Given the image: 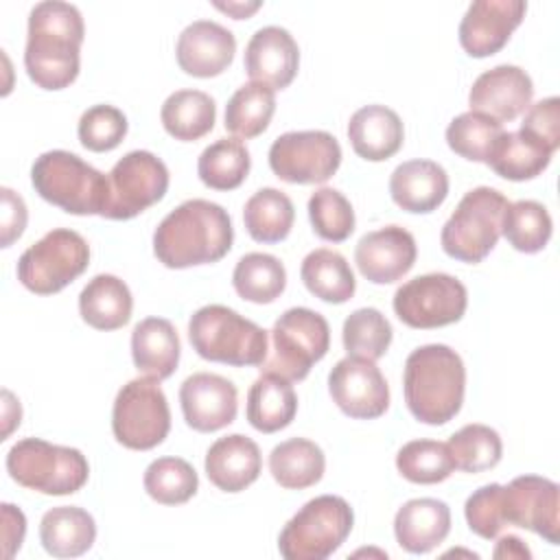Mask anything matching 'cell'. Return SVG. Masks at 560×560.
<instances>
[{"label":"cell","instance_id":"6da1fadb","mask_svg":"<svg viewBox=\"0 0 560 560\" xmlns=\"http://www.w3.org/2000/svg\"><path fill=\"white\" fill-rule=\"evenodd\" d=\"M85 26L81 11L61 0L37 2L28 13L24 68L42 90H63L79 77Z\"/></svg>","mask_w":560,"mask_h":560},{"label":"cell","instance_id":"7a4b0ae2","mask_svg":"<svg viewBox=\"0 0 560 560\" xmlns=\"http://www.w3.org/2000/svg\"><path fill=\"white\" fill-rule=\"evenodd\" d=\"M234 241L228 210L208 199H186L153 232V254L168 269L221 260Z\"/></svg>","mask_w":560,"mask_h":560},{"label":"cell","instance_id":"3957f363","mask_svg":"<svg viewBox=\"0 0 560 560\" xmlns=\"http://www.w3.org/2000/svg\"><path fill=\"white\" fill-rule=\"evenodd\" d=\"M405 402L411 416L424 424H446L464 402L466 368L462 357L444 343L416 348L402 372Z\"/></svg>","mask_w":560,"mask_h":560},{"label":"cell","instance_id":"277c9868","mask_svg":"<svg viewBox=\"0 0 560 560\" xmlns=\"http://www.w3.org/2000/svg\"><path fill=\"white\" fill-rule=\"evenodd\" d=\"M188 339L201 359L234 368L262 365L269 350L267 330L223 304L197 308L188 322Z\"/></svg>","mask_w":560,"mask_h":560},{"label":"cell","instance_id":"5b68a950","mask_svg":"<svg viewBox=\"0 0 560 560\" xmlns=\"http://www.w3.org/2000/svg\"><path fill=\"white\" fill-rule=\"evenodd\" d=\"M35 192L70 214H101L109 199V177L79 155L52 149L31 166Z\"/></svg>","mask_w":560,"mask_h":560},{"label":"cell","instance_id":"8992f818","mask_svg":"<svg viewBox=\"0 0 560 560\" xmlns=\"http://www.w3.org/2000/svg\"><path fill=\"white\" fill-rule=\"evenodd\" d=\"M7 470L20 486L42 494H72L90 477L85 455L72 446L50 444L42 438H24L7 453Z\"/></svg>","mask_w":560,"mask_h":560},{"label":"cell","instance_id":"52a82bcc","mask_svg":"<svg viewBox=\"0 0 560 560\" xmlns=\"http://www.w3.org/2000/svg\"><path fill=\"white\" fill-rule=\"evenodd\" d=\"M510 201L490 186L468 190L442 228L440 243L444 254L462 262H481L501 236L503 214Z\"/></svg>","mask_w":560,"mask_h":560},{"label":"cell","instance_id":"ba28073f","mask_svg":"<svg viewBox=\"0 0 560 560\" xmlns=\"http://www.w3.org/2000/svg\"><path fill=\"white\" fill-rule=\"evenodd\" d=\"M354 525L346 499L322 494L306 501L278 536V549L287 560H324L350 536Z\"/></svg>","mask_w":560,"mask_h":560},{"label":"cell","instance_id":"9c48e42d","mask_svg":"<svg viewBox=\"0 0 560 560\" xmlns=\"http://www.w3.org/2000/svg\"><path fill=\"white\" fill-rule=\"evenodd\" d=\"M271 339L273 352L262 361L260 372H271L293 383L306 378L313 363L326 357L330 348V328L326 317L317 311L295 306L276 319Z\"/></svg>","mask_w":560,"mask_h":560},{"label":"cell","instance_id":"30bf717a","mask_svg":"<svg viewBox=\"0 0 560 560\" xmlns=\"http://www.w3.org/2000/svg\"><path fill=\"white\" fill-rule=\"evenodd\" d=\"M90 262L88 241L68 228L46 232L18 260V280L37 295H52L79 278Z\"/></svg>","mask_w":560,"mask_h":560},{"label":"cell","instance_id":"8fae6325","mask_svg":"<svg viewBox=\"0 0 560 560\" xmlns=\"http://www.w3.org/2000/svg\"><path fill=\"white\" fill-rule=\"evenodd\" d=\"M112 431L116 442L131 451H149L164 442L171 431V409L160 381L133 378L118 389Z\"/></svg>","mask_w":560,"mask_h":560},{"label":"cell","instance_id":"7c38bea8","mask_svg":"<svg viewBox=\"0 0 560 560\" xmlns=\"http://www.w3.org/2000/svg\"><path fill=\"white\" fill-rule=\"evenodd\" d=\"M392 306L409 328H440L464 317L468 291L455 276L424 273L398 287Z\"/></svg>","mask_w":560,"mask_h":560},{"label":"cell","instance_id":"4fadbf2b","mask_svg":"<svg viewBox=\"0 0 560 560\" xmlns=\"http://www.w3.org/2000/svg\"><path fill=\"white\" fill-rule=\"evenodd\" d=\"M105 219L127 221L158 203L168 190V168L151 151H129L109 171Z\"/></svg>","mask_w":560,"mask_h":560},{"label":"cell","instance_id":"5bb4252c","mask_svg":"<svg viewBox=\"0 0 560 560\" xmlns=\"http://www.w3.org/2000/svg\"><path fill=\"white\" fill-rule=\"evenodd\" d=\"M341 164L337 138L322 129L287 131L269 147V166L289 184H324Z\"/></svg>","mask_w":560,"mask_h":560},{"label":"cell","instance_id":"9a60e30c","mask_svg":"<svg viewBox=\"0 0 560 560\" xmlns=\"http://www.w3.org/2000/svg\"><path fill=\"white\" fill-rule=\"evenodd\" d=\"M503 521L560 542V488L538 475H521L503 486Z\"/></svg>","mask_w":560,"mask_h":560},{"label":"cell","instance_id":"2e32d148","mask_svg":"<svg viewBox=\"0 0 560 560\" xmlns=\"http://www.w3.org/2000/svg\"><path fill=\"white\" fill-rule=\"evenodd\" d=\"M328 392L332 402L350 418L372 420L387 411L389 387L374 361L363 357H346L328 374Z\"/></svg>","mask_w":560,"mask_h":560},{"label":"cell","instance_id":"e0dca14e","mask_svg":"<svg viewBox=\"0 0 560 560\" xmlns=\"http://www.w3.org/2000/svg\"><path fill=\"white\" fill-rule=\"evenodd\" d=\"M184 420L199 433H212L236 418L238 392L232 381L212 372H197L184 378L179 387Z\"/></svg>","mask_w":560,"mask_h":560},{"label":"cell","instance_id":"ac0fdd59","mask_svg":"<svg viewBox=\"0 0 560 560\" xmlns=\"http://www.w3.org/2000/svg\"><path fill=\"white\" fill-rule=\"evenodd\" d=\"M527 4L523 0H477L459 22V44L470 57L499 52L514 28L523 22Z\"/></svg>","mask_w":560,"mask_h":560},{"label":"cell","instance_id":"d6986e66","mask_svg":"<svg viewBox=\"0 0 560 560\" xmlns=\"http://www.w3.org/2000/svg\"><path fill=\"white\" fill-rule=\"evenodd\" d=\"M418 256L411 232L400 225H385L368 232L354 247V262L361 276L374 284L400 280L413 267Z\"/></svg>","mask_w":560,"mask_h":560},{"label":"cell","instance_id":"ffe728a7","mask_svg":"<svg viewBox=\"0 0 560 560\" xmlns=\"http://www.w3.org/2000/svg\"><path fill=\"white\" fill-rule=\"evenodd\" d=\"M532 96L534 83L529 74L518 66L503 63L481 72L475 79L468 92V105L470 112H479L499 122H508L532 105Z\"/></svg>","mask_w":560,"mask_h":560},{"label":"cell","instance_id":"44dd1931","mask_svg":"<svg viewBox=\"0 0 560 560\" xmlns=\"http://www.w3.org/2000/svg\"><path fill=\"white\" fill-rule=\"evenodd\" d=\"M236 37L230 28L212 20L190 22L177 37L175 57L179 68L199 79L221 74L234 59Z\"/></svg>","mask_w":560,"mask_h":560},{"label":"cell","instance_id":"7402d4cb","mask_svg":"<svg viewBox=\"0 0 560 560\" xmlns=\"http://www.w3.org/2000/svg\"><path fill=\"white\" fill-rule=\"evenodd\" d=\"M243 63L254 83L284 90L298 74L300 48L287 28L262 26L249 37Z\"/></svg>","mask_w":560,"mask_h":560},{"label":"cell","instance_id":"603a6c76","mask_svg":"<svg viewBox=\"0 0 560 560\" xmlns=\"http://www.w3.org/2000/svg\"><path fill=\"white\" fill-rule=\"evenodd\" d=\"M389 195L405 212L427 214L444 203L448 175L444 166L433 160H409L392 171Z\"/></svg>","mask_w":560,"mask_h":560},{"label":"cell","instance_id":"cb8c5ba5","mask_svg":"<svg viewBox=\"0 0 560 560\" xmlns=\"http://www.w3.org/2000/svg\"><path fill=\"white\" fill-rule=\"evenodd\" d=\"M206 475L223 492H241L252 486L262 468L258 444L241 433L219 438L206 453Z\"/></svg>","mask_w":560,"mask_h":560},{"label":"cell","instance_id":"d4e9b609","mask_svg":"<svg viewBox=\"0 0 560 560\" xmlns=\"http://www.w3.org/2000/svg\"><path fill=\"white\" fill-rule=\"evenodd\" d=\"M451 532V510L444 501L422 497L400 505L394 516L396 542L409 553H429Z\"/></svg>","mask_w":560,"mask_h":560},{"label":"cell","instance_id":"484cf974","mask_svg":"<svg viewBox=\"0 0 560 560\" xmlns=\"http://www.w3.org/2000/svg\"><path fill=\"white\" fill-rule=\"evenodd\" d=\"M348 140L359 158L368 162H383L402 147V120L385 105H365L350 116Z\"/></svg>","mask_w":560,"mask_h":560},{"label":"cell","instance_id":"4316f807","mask_svg":"<svg viewBox=\"0 0 560 560\" xmlns=\"http://www.w3.org/2000/svg\"><path fill=\"white\" fill-rule=\"evenodd\" d=\"M179 337L175 326L164 317H147L133 326L131 359L140 374L164 381L179 363Z\"/></svg>","mask_w":560,"mask_h":560},{"label":"cell","instance_id":"83f0119b","mask_svg":"<svg viewBox=\"0 0 560 560\" xmlns=\"http://www.w3.org/2000/svg\"><path fill=\"white\" fill-rule=\"evenodd\" d=\"M298 411V396L291 381L262 372L247 392L245 416L260 433H276L289 427Z\"/></svg>","mask_w":560,"mask_h":560},{"label":"cell","instance_id":"f1b7e54d","mask_svg":"<svg viewBox=\"0 0 560 560\" xmlns=\"http://www.w3.org/2000/svg\"><path fill=\"white\" fill-rule=\"evenodd\" d=\"M133 298L129 287L112 273L94 276L79 293V313L96 330H116L131 319Z\"/></svg>","mask_w":560,"mask_h":560},{"label":"cell","instance_id":"f546056e","mask_svg":"<svg viewBox=\"0 0 560 560\" xmlns=\"http://www.w3.org/2000/svg\"><path fill=\"white\" fill-rule=\"evenodd\" d=\"M96 538L92 514L77 505H59L48 510L39 523V540L55 558L83 556Z\"/></svg>","mask_w":560,"mask_h":560},{"label":"cell","instance_id":"4dcf8cb0","mask_svg":"<svg viewBox=\"0 0 560 560\" xmlns=\"http://www.w3.org/2000/svg\"><path fill=\"white\" fill-rule=\"evenodd\" d=\"M551 151L527 136L525 131H503L494 142L486 164L503 179L525 182L540 175L549 162Z\"/></svg>","mask_w":560,"mask_h":560},{"label":"cell","instance_id":"1f68e13d","mask_svg":"<svg viewBox=\"0 0 560 560\" xmlns=\"http://www.w3.org/2000/svg\"><path fill=\"white\" fill-rule=\"evenodd\" d=\"M326 470L324 451L306 440L291 438L280 442L269 453V472L287 490H304L315 486Z\"/></svg>","mask_w":560,"mask_h":560},{"label":"cell","instance_id":"d6a6232c","mask_svg":"<svg viewBox=\"0 0 560 560\" xmlns=\"http://www.w3.org/2000/svg\"><path fill=\"white\" fill-rule=\"evenodd\" d=\"M304 287L328 304H343L354 295L357 280L350 262L335 249L319 247L304 256L300 267Z\"/></svg>","mask_w":560,"mask_h":560},{"label":"cell","instance_id":"836d02e7","mask_svg":"<svg viewBox=\"0 0 560 560\" xmlns=\"http://www.w3.org/2000/svg\"><path fill=\"white\" fill-rule=\"evenodd\" d=\"M160 120L168 136L182 142H192L212 131L217 105L214 98L201 90H177L162 103Z\"/></svg>","mask_w":560,"mask_h":560},{"label":"cell","instance_id":"e575fe53","mask_svg":"<svg viewBox=\"0 0 560 560\" xmlns=\"http://www.w3.org/2000/svg\"><path fill=\"white\" fill-rule=\"evenodd\" d=\"M295 219L293 201L278 188L256 190L243 208L247 234L258 243H280L289 236Z\"/></svg>","mask_w":560,"mask_h":560},{"label":"cell","instance_id":"d590c367","mask_svg":"<svg viewBox=\"0 0 560 560\" xmlns=\"http://www.w3.org/2000/svg\"><path fill=\"white\" fill-rule=\"evenodd\" d=\"M249 166V151L238 138H219L201 151L197 175L212 190H234L245 182Z\"/></svg>","mask_w":560,"mask_h":560},{"label":"cell","instance_id":"8d00e7d4","mask_svg":"<svg viewBox=\"0 0 560 560\" xmlns=\"http://www.w3.org/2000/svg\"><path fill=\"white\" fill-rule=\"evenodd\" d=\"M232 284L243 300L254 304H269L284 291L287 271L276 256L252 252L238 258L232 271Z\"/></svg>","mask_w":560,"mask_h":560},{"label":"cell","instance_id":"74e56055","mask_svg":"<svg viewBox=\"0 0 560 560\" xmlns=\"http://www.w3.org/2000/svg\"><path fill=\"white\" fill-rule=\"evenodd\" d=\"M276 112V94L269 85L245 83L241 85L225 105V129L236 138L260 136Z\"/></svg>","mask_w":560,"mask_h":560},{"label":"cell","instance_id":"f35d334b","mask_svg":"<svg viewBox=\"0 0 560 560\" xmlns=\"http://www.w3.org/2000/svg\"><path fill=\"white\" fill-rule=\"evenodd\" d=\"M551 217L547 208L534 199H521L508 206L503 214L501 234L508 243L523 254L540 252L551 238Z\"/></svg>","mask_w":560,"mask_h":560},{"label":"cell","instance_id":"ab89813d","mask_svg":"<svg viewBox=\"0 0 560 560\" xmlns=\"http://www.w3.org/2000/svg\"><path fill=\"white\" fill-rule=\"evenodd\" d=\"M147 494L162 505H179L195 497L199 477L182 457H158L144 470Z\"/></svg>","mask_w":560,"mask_h":560},{"label":"cell","instance_id":"60d3db41","mask_svg":"<svg viewBox=\"0 0 560 560\" xmlns=\"http://www.w3.org/2000/svg\"><path fill=\"white\" fill-rule=\"evenodd\" d=\"M455 468L464 472H483L501 462L503 444L499 433L488 424H466L446 442Z\"/></svg>","mask_w":560,"mask_h":560},{"label":"cell","instance_id":"b9f144b4","mask_svg":"<svg viewBox=\"0 0 560 560\" xmlns=\"http://www.w3.org/2000/svg\"><path fill=\"white\" fill-rule=\"evenodd\" d=\"M396 468L411 483H440L451 477L455 462L444 442L411 440L396 453Z\"/></svg>","mask_w":560,"mask_h":560},{"label":"cell","instance_id":"7bdbcfd3","mask_svg":"<svg viewBox=\"0 0 560 560\" xmlns=\"http://www.w3.org/2000/svg\"><path fill=\"white\" fill-rule=\"evenodd\" d=\"M341 339L350 357L376 361L387 352L392 343V324L378 308H357L346 317Z\"/></svg>","mask_w":560,"mask_h":560},{"label":"cell","instance_id":"ee69618b","mask_svg":"<svg viewBox=\"0 0 560 560\" xmlns=\"http://www.w3.org/2000/svg\"><path fill=\"white\" fill-rule=\"evenodd\" d=\"M501 133H503V125L499 120L479 112H464L448 122L446 142L457 155L470 162L486 164Z\"/></svg>","mask_w":560,"mask_h":560},{"label":"cell","instance_id":"f6af8a7d","mask_svg":"<svg viewBox=\"0 0 560 560\" xmlns=\"http://www.w3.org/2000/svg\"><path fill=\"white\" fill-rule=\"evenodd\" d=\"M308 219L313 232L330 243H341L354 232V210L337 188H319L308 199Z\"/></svg>","mask_w":560,"mask_h":560},{"label":"cell","instance_id":"bcb514c9","mask_svg":"<svg viewBox=\"0 0 560 560\" xmlns=\"http://www.w3.org/2000/svg\"><path fill=\"white\" fill-rule=\"evenodd\" d=\"M127 116L107 103L88 107L77 125L79 140L85 149L94 153H105L116 149L127 136Z\"/></svg>","mask_w":560,"mask_h":560},{"label":"cell","instance_id":"7dc6e473","mask_svg":"<svg viewBox=\"0 0 560 560\" xmlns=\"http://www.w3.org/2000/svg\"><path fill=\"white\" fill-rule=\"evenodd\" d=\"M464 516L477 536L492 540L499 536V532L505 527L503 521V486L501 483H488L477 488L464 505Z\"/></svg>","mask_w":560,"mask_h":560},{"label":"cell","instance_id":"c3c4849f","mask_svg":"<svg viewBox=\"0 0 560 560\" xmlns=\"http://www.w3.org/2000/svg\"><path fill=\"white\" fill-rule=\"evenodd\" d=\"M521 131L545 144L551 153L560 147V98L547 96L525 109Z\"/></svg>","mask_w":560,"mask_h":560},{"label":"cell","instance_id":"681fc988","mask_svg":"<svg viewBox=\"0 0 560 560\" xmlns=\"http://www.w3.org/2000/svg\"><path fill=\"white\" fill-rule=\"evenodd\" d=\"M26 203L24 199L11 190V188H2V217H0V228H2V247H9L15 238L22 236L24 228H26Z\"/></svg>","mask_w":560,"mask_h":560},{"label":"cell","instance_id":"f907efd6","mask_svg":"<svg viewBox=\"0 0 560 560\" xmlns=\"http://www.w3.org/2000/svg\"><path fill=\"white\" fill-rule=\"evenodd\" d=\"M26 534V518L20 508L11 503H2V547L4 558H13L15 551L22 547Z\"/></svg>","mask_w":560,"mask_h":560},{"label":"cell","instance_id":"816d5d0a","mask_svg":"<svg viewBox=\"0 0 560 560\" xmlns=\"http://www.w3.org/2000/svg\"><path fill=\"white\" fill-rule=\"evenodd\" d=\"M494 558H532V551L518 536H503L497 542Z\"/></svg>","mask_w":560,"mask_h":560},{"label":"cell","instance_id":"f5cc1de1","mask_svg":"<svg viewBox=\"0 0 560 560\" xmlns=\"http://www.w3.org/2000/svg\"><path fill=\"white\" fill-rule=\"evenodd\" d=\"M219 11L232 15L234 20L249 18L256 9H260V2H212Z\"/></svg>","mask_w":560,"mask_h":560}]
</instances>
